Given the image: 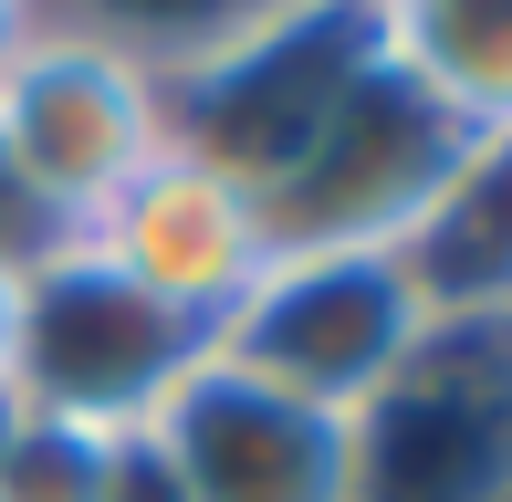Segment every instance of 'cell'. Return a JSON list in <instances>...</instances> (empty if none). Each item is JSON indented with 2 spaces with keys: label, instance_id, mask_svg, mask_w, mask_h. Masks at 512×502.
Returning <instances> with one entry per match:
<instances>
[{
  "label": "cell",
  "instance_id": "cell-2",
  "mask_svg": "<svg viewBox=\"0 0 512 502\" xmlns=\"http://www.w3.org/2000/svg\"><path fill=\"white\" fill-rule=\"evenodd\" d=\"M209 356V325L168 314L157 293H136L105 251L53 241L21 272V356H11V398L74 429H157V408L189 387Z\"/></svg>",
  "mask_w": 512,
  "mask_h": 502
},
{
  "label": "cell",
  "instance_id": "cell-12",
  "mask_svg": "<svg viewBox=\"0 0 512 502\" xmlns=\"http://www.w3.org/2000/svg\"><path fill=\"white\" fill-rule=\"evenodd\" d=\"M95 502H189V482H178L168 440L157 429H115L105 440V492Z\"/></svg>",
  "mask_w": 512,
  "mask_h": 502
},
{
  "label": "cell",
  "instance_id": "cell-14",
  "mask_svg": "<svg viewBox=\"0 0 512 502\" xmlns=\"http://www.w3.org/2000/svg\"><path fill=\"white\" fill-rule=\"evenodd\" d=\"M21 272L32 262H0V387H11V356H21Z\"/></svg>",
  "mask_w": 512,
  "mask_h": 502
},
{
  "label": "cell",
  "instance_id": "cell-1",
  "mask_svg": "<svg viewBox=\"0 0 512 502\" xmlns=\"http://www.w3.org/2000/svg\"><path fill=\"white\" fill-rule=\"evenodd\" d=\"M429 346H439V304H429V283H418L408 241L272 251L262 283L209 325V356H220V367L283 387V398H304V408H324V419H345V429Z\"/></svg>",
  "mask_w": 512,
  "mask_h": 502
},
{
  "label": "cell",
  "instance_id": "cell-7",
  "mask_svg": "<svg viewBox=\"0 0 512 502\" xmlns=\"http://www.w3.org/2000/svg\"><path fill=\"white\" fill-rule=\"evenodd\" d=\"M74 241L105 251L136 293H157V304L189 314V325H220V314L262 283V262H272L262 189H251V178H230L220 157L178 147V136L105 199L95 220H84Z\"/></svg>",
  "mask_w": 512,
  "mask_h": 502
},
{
  "label": "cell",
  "instance_id": "cell-16",
  "mask_svg": "<svg viewBox=\"0 0 512 502\" xmlns=\"http://www.w3.org/2000/svg\"><path fill=\"white\" fill-rule=\"evenodd\" d=\"M11 419H21V398H11V387H0V440H11Z\"/></svg>",
  "mask_w": 512,
  "mask_h": 502
},
{
  "label": "cell",
  "instance_id": "cell-5",
  "mask_svg": "<svg viewBox=\"0 0 512 502\" xmlns=\"http://www.w3.org/2000/svg\"><path fill=\"white\" fill-rule=\"evenodd\" d=\"M481 136H460L398 63H366L345 84V105L314 126V147L262 189L272 251H314V241H418V220L450 199L460 157Z\"/></svg>",
  "mask_w": 512,
  "mask_h": 502
},
{
  "label": "cell",
  "instance_id": "cell-13",
  "mask_svg": "<svg viewBox=\"0 0 512 502\" xmlns=\"http://www.w3.org/2000/svg\"><path fill=\"white\" fill-rule=\"evenodd\" d=\"M63 231L53 220L32 210V199H21V178H11V157H0V262H42V251H53Z\"/></svg>",
  "mask_w": 512,
  "mask_h": 502
},
{
  "label": "cell",
  "instance_id": "cell-8",
  "mask_svg": "<svg viewBox=\"0 0 512 502\" xmlns=\"http://www.w3.org/2000/svg\"><path fill=\"white\" fill-rule=\"evenodd\" d=\"M157 440L189 502H356V429L220 356H199L189 387L157 408Z\"/></svg>",
  "mask_w": 512,
  "mask_h": 502
},
{
  "label": "cell",
  "instance_id": "cell-10",
  "mask_svg": "<svg viewBox=\"0 0 512 502\" xmlns=\"http://www.w3.org/2000/svg\"><path fill=\"white\" fill-rule=\"evenodd\" d=\"M272 0H42V21L84 42H115L126 63H147L157 84H178L189 63H209L230 32H251Z\"/></svg>",
  "mask_w": 512,
  "mask_h": 502
},
{
  "label": "cell",
  "instance_id": "cell-11",
  "mask_svg": "<svg viewBox=\"0 0 512 502\" xmlns=\"http://www.w3.org/2000/svg\"><path fill=\"white\" fill-rule=\"evenodd\" d=\"M105 492V429L21 408L0 440V502H95Z\"/></svg>",
  "mask_w": 512,
  "mask_h": 502
},
{
  "label": "cell",
  "instance_id": "cell-6",
  "mask_svg": "<svg viewBox=\"0 0 512 502\" xmlns=\"http://www.w3.org/2000/svg\"><path fill=\"white\" fill-rule=\"evenodd\" d=\"M356 502H512V325H439L356 419Z\"/></svg>",
  "mask_w": 512,
  "mask_h": 502
},
{
  "label": "cell",
  "instance_id": "cell-9",
  "mask_svg": "<svg viewBox=\"0 0 512 502\" xmlns=\"http://www.w3.org/2000/svg\"><path fill=\"white\" fill-rule=\"evenodd\" d=\"M377 53L460 136H512V0H377Z\"/></svg>",
  "mask_w": 512,
  "mask_h": 502
},
{
  "label": "cell",
  "instance_id": "cell-4",
  "mask_svg": "<svg viewBox=\"0 0 512 502\" xmlns=\"http://www.w3.org/2000/svg\"><path fill=\"white\" fill-rule=\"evenodd\" d=\"M157 147H168V84H157L147 63H126L115 42H84V32H63V21H42V32L21 42V63L0 74V157H11L21 199H32L63 241H74Z\"/></svg>",
  "mask_w": 512,
  "mask_h": 502
},
{
  "label": "cell",
  "instance_id": "cell-3",
  "mask_svg": "<svg viewBox=\"0 0 512 502\" xmlns=\"http://www.w3.org/2000/svg\"><path fill=\"white\" fill-rule=\"evenodd\" d=\"M366 63H377V0H272L251 32H230L168 84V136L272 189Z\"/></svg>",
  "mask_w": 512,
  "mask_h": 502
},
{
  "label": "cell",
  "instance_id": "cell-15",
  "mask_svg": "<svg viewBox=\"0 0 512 502\" xmlns=\"http://www.w3.org/2000/svg\"><path fill=\"white\" fill-rule=\"evenodd\" d=\"M42 32V0H0V74L21 63V42Z\"/></svg>",
  "mask_w": 512,
  "mask_h": 502
}]
</instances>
